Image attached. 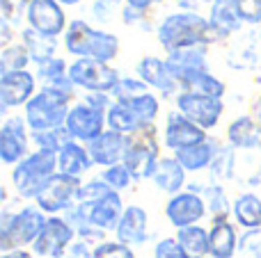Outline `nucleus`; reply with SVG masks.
Here are the masks:
<instances>
[{"instance_id": "obj_1", "label": "nucleus", "mask_w": 261, "mask_h": 258, "mask_svg": "<svg viewBox=\"0 0 261 258\" xmlns=\"http://www.w3.org/2000/svg\"><path fill=\"white\" fill-rule=\"evenodd\" d=\"M156 39L165 55L195 46L208 48L211 44L220 41L208 23V16H204L202 12H181V9L165 14V18L156 25Z\"/></svg>"}, {"instance_id": "obj_2", "label": "nucleus", "mask_w": 261, "mask_h": 258, "mask_svg": "<svg viewBox=\"0 0 261 258\" xmlns=\"http://www.w3.org/2000/svg\"><path fill=\"white\" fill-rule=\"evenodd\" d=\"M48 215L37 204H21L12 208V204L0 208V251L30 249L37 236L41 233Z\"/></svg>"}, {"instance_id": "obj_3", "label": "nucleus", "mask_w": 261, "mask_h": 258, "mask_svg": "<svg viewBox=\"0 0 261 258\" xmlns=\"http://www.w3.org/2000/svg\"><path fill=\"white\" fill-rule=\"evenodd\" d=\"M62 46L73 57H90L110 64L119 55V37L115 32L92 27L85 18L69 21V27L62 37Z\"/></svg>"}, {"instance_id": "obj_4", "label": "nucleus", "mask_w": 261, "mask_h": 258, "mask_svg": "<svg viewBox=\"0 0 261 258\" xmlns=\"http://www.w3.org/2000/svg\"><path fill=\"white\" fill-rule=\"evenodd\" d=\"M58 174V153L53 151L32 149L28 158H23L18 165H14L9 172V183L16 195V199L32 204L41 187Z\"/></svg>"}, {"instance_id": "obj_5", "label": "nucleus", "mask_w": 261, "mask_h": 258, "mask_svg": "<svg viewBox=\"0 0 261 258\" xmlns=\"http://www.w3.org/2000/svg\"><path fill=\"white\" fill-rule=\"evenodd\" d=\"M161 158H163V140L156 123L142 126L133 135H126V151H124L122 163L133 174L135 183L151 181Z\"/></svg>"}, {"instance_id": "obj_6", "label": "nucleus", "mask_w": 261, "mask_h": 258, "mask_svg": "<svg viewBox=\"0 0 261 258\" xmlns=\"http://www.w3.org/2000/svg\"><path fill=\"white\" fill-rule=\"evenodd\" d=\"M71 105V99L58 94L55 89H48V87H39V91L30 99V103L23 108L21 114L30 133H41L50 131V128H62L67 123Z\"/></svg>"}, {"instance_id": "obj_7", "label": "nucleus", "mask_w": 261, "mask_h": 258, "mask_svg": "<svg viewBox=\"0 0 261 258\" xmlns=\"http://www.w3.org/2000/svg\"><path fill=\"white\" fill-rule=\"evenodd\" d=\"M124 208H126V204H124L122 195L110 192L108 197L94 201V204H76L64 217L73 229L83 227V224H94L96 229H101L110 236L117 229L119 219L124 215Z\"/></svg>"}, {"instance_id": "obj_8", "label": "nucleus", "mask_w": 261, "mask_h": 258, "mask_svg": "<svg viewBox=\"0 0 261 258\" xmlns=\"http://www.w3.org/2000/svg\"><path fill=\"white\" fill-rule=\"evenodd\" d=\"M69 78L71 82L85 91H106L113 94V89L119 82V71L113 64L99 62V59H90V57H78L73 62H69Z\"/></svg>"}, {"instance_id": "obj_9", "label": "nucleus", "mask_w": 261, "mask_h": 258, "mask_svg": "<svg viewBox=\"0 0 261 258\" xmlns=\"http://www.w3.org/2000/svg\"><path fill=\"white\" fill-rule=\"evenodd\" d=\"M85 178H73L67 174H55L37 195L32 204H37L46 215H67L78 204V192Z\"/></svg>"}, {"instance_id": "obj_10", "label": "nucleus", "mask_w": 261, "mask_h": 258, "mask_svg": "<svg viewBox=\"0 0 261 258\" xmlns=\"http://www.w3.org/2000/svg\"><path fill=\"white\" fill-rule=\"evenodd\" d=\"M174 110H179L193 123L211 133L220 126L222 117H225V99H213V96L193 94V91H179L174 99Z\"/></svg>"}, {"instance_id": "obj_11", "label": "nucleus", "mask_w": 261, "mask_h": 258, "mask_svg": "<svg viewBox=\"0 0 261 258\" xmlns=\"http://www.w3.org/2000/svg\"><path fill=\"white\" fill-rule=\"evenodd\" d=\"M32 153V133L23 114H9L0 123V163L9 169Z\"/></svg>"}, {"instance_id": "obj_12", "label": "nucleus", "mask_w": 261, "mask_h": 258, "mask_svg": "<svg viewBox=\"0 0 261 258\" xmlns=\"http://www.w3.org/2000/svg\"><path fill=\"white\" fill-rule=\"evenodd\" d=\"M76 240V229L67 222L64 215H48L44 229L30 249L37 258H64L67 249Z\"/></svg>"}, {"instance_id": "obj_13", "label": "nucleus", "mask_w": 261, "mask_h": 258, "mask_svg": "<svg viewBox=\"0 0 261 258\" xmlns=\"http://www.w3.org/2000/svg\"><path fill=\"white\" fill-rule=\"evenodd\" d=\"M37 91H39V80L30 69L0 73V114L3 119L9 117V110L25 108Z\"/></svg>"}, {"instance_id": "obj_14", "label": "nucleus", "mask_w": 261, "mask_h": 258, "mask_svg": "<svg viewBox=\"0 0 261 258\" xmlns=\"http://www.w3.org/2000/svg\"><path fill=\"white\" fill-rule=\"evenodd\" d=\"M135 76L144 82L151 91H156L161 99H176L181 91L179 80H176L174 71H172L167 57H158V55H144L135 64Z\"/></svg>"}, {"instance_id": "obj_15", "label": "nucleus", "mask_w": 261, "mask_h": 258, "mask_svg": "<svg viewBox=\"0 0 261 258\" xmlns=\"http://www.w3.org/2000/svg\"><path fill=\"white\" fill-rule=\"evenodd\" d=\"M163 215H165L167 224L174 231H179V229L202 224V219L208 217V210H206V201L202 199V195L184 190L174 197H167L165 206H163Z\"/></svg>"}, {"instance_id": "obj_16", "label": "nucleus", "mask_w": 261, "mask_h": 258, "mask_svg": "<svg viewBox=\"0 0 261 258\" xmlns=\"http://www.w3.org/2000/svg\"><path fill=\"white\" fill-rule=\"evenodd\" d=\"M208 137V133L204 128H199L197 123H193L188 117L179 112V110H170L165 114V123L161 131L163 149L170 153H179V151L188 149L193 144H199Z\"/></svg>"}, {"instance_id": "obj_17", "label": "nucleus", "mask_w": 261, "mask_h": 258, "mask_svg": "<svg viewBox=\"0 0 261 258\" xmlns=\"http://www.w3.org/2000/svg\"><path fill=\"white\" fill-rule=\"evenodd\" d=\"M64 128H67L69 135H71L76 142L90 144L92 140H96V137L108 128V123H106V112H101V110L92 108V105H87L85 101L78 99L76 103L71 105V110H69V117H67Z\"/></svg>"}, {"instance_id": "obj_18", "label": "nucleus", "mask_w": 261, "mask_h": 258, "mask_svg": "<svg viewBox=\"0 0 261 258\" xmlns=\"http://www.w3.org/2000/svg\"><path fill=\"white\" fill-rule=\"evenodd\" d=\"M25 25L46 37L58 39V37H64V32H67L69 18L58 0H30Z\"/></svg>"}, {"instance_id": "obj_19", "label": "nucleus", "mask_w": 261, "mask_h": 258, "mask_svg": "<svg viewBox=\"0 0 261 258\" xmlns=\"http://www.w3.org/2000/svg\"><path fill=\"white\" fill-rule=\"evenodd\" d=\"M115 240L124 242V245L133 247H144L151 240V231H149V213L147 208H142L140 204H128L124 208V215L119 219L117 229L113 233Z\"/></svg>"}, {"instance_id": "obj_20", "label": "nucleus", "mask_w": 261, "mask_h": 258, "mask_svg": "<svg viewBox=\"0 0 261 258\" xmlns=\"http://www.w3.org/2000/svg\"><path fill=\"white\" fill-rule=\"evenodd\" d=\"M225 144L241 153L261 149V123L254 119V114H239L227 123Z\"/></svg>"}, {"instance_id": "obj_21", "label": "nucleus", "mask_w": 261, "mask_h": 258, "mask_svg": "<svg viewBox=\"0 0 261 258\" xmlns=\"http://www.w3.org/2000/svg\"><path fill=\"white\" fill-rule=\"evenodd\" d=\"M92 160L99 169H108L113 165H119L124 160V151H126V135L115 133L110 128H106L96 140H92L87 144Z\"/></svg>"}, {"instance_id": "obj_22", "label": "nucleus", "mask_w": 261, "mask_h": 258, "mask_svg": "<svg viewBox=\"0 0 261 258\" xmlns=\"http://www.w3.org/2000/svg\"><path fill=\"white\" fill-rule=\"evenodd\" d=\"M188 176L190 174L186 172L184 165L176 160V155L167 153L161 158V163H158V167H156V174H153V178L149 183H151L161 195L174 197L188 187V183H190Z\"/></svg>"}, {"instance_id": "obj_23", "label": "nucleus", "mask_w": 261, "mask_h": 258, "mask_svg": "<svg viewBox=\"0 0 261 258\" xmlns=\"http://www.w3.org/2000/svg\"><path fill=\"white\" fill-rule=\"evenodd\" d=\"M208 238H211V258H236L239 256V227L231 217L211 219L208 224Z\"/></svg>"}, {"instance_id": "obj_24", "label": "nucleus", "mask_w": 261, "mask_h": 258, "mask_svg": "<svg viewBox=\"0 0 261 258\" xmlns=\"http://www.w3.org/2000/svg\"><path fill=\"white\" fill-rule=\"evenodd\" d=\"M186 190L202 195V199L206 201V210H208V217L211 219L231 217V204H234V199L229 197V192H227V187L222 185V183L190 181Z\"/></svg>"}, {"instance_id": "obj_25", "label": "nucleus", "mask_w": 261, "mask_h": 258, "mask_svg": "<svg viewBox=\"0 0 261 258\" xmlns=\"http://www.w3.org/2000/svg\"><path fill=\"white\" fill-rule=\"evenodd\" d=\"M220 146H222V142L218 140V137L208 135L204 142L193 144V146H188V149L179 151V153H172V155H176V160L184 165V169L188 174H202V172L211 169Z\"/></svg>"}, {"instance_id": "obj_26", "label": "nucleus", "mask_w": 261, "mask_h": 258, "mask_svg": "<svg viewBox=\"0 0 261 258\" xmlns=\"http://www.w3.org/2000/svg\"><path fill=\"white\" fill-rule=\"evenodd\" d=\"M179 80L181 91H193V94L213 96V99H225L227 82L213 76L211 71H174Z\"/></svg>"}, {"instance_id": "obj_27", "label": "nucleus", "mask_w": 261, "mask_h": 258, "mask_svg": "<svg viewBox=\"0 0 261 258\" xmlns=\"http://www.w3.org/2000/svg\"><path fill=\"white\" fill-rule=\"evenodd\" d=\"M94 160H92L90 151H87V144H81V142H69L62 151L58 153V172L67 174V176L73 178H85L87 174L94 169Z\"/></svg>"}, {"instance_id": "obj_28", "label": "nucleus", "mask_w": 261, "mask_h": 258, "mask_svg": "<svg viewBox=\"0 0 261 258\" xmlns=\"http://www.w3.org/2000/svg\"><path fill=\"white\" fill-rule=\"evenodd\" d=\"M231 219L241 231L261 229V195L254 190L239 192L231 204Z\"/></svg>"}, {"instance_id": "obj_29", "label": "nucleus", "mask_w": 261, "mask_h": 258, "mask_svg": "<svg viewBox=\"0 0 261 258\" xmlns=\"http://www.w3.org/2000/svg\"><path fill=\"white\" fill-rule=\"evenodd\" d=\"M208 23L216 30L218 39H229L231 35L241 32V27H243V21L234 9V0H211Z\"/></svg>"}, {"instance_id": "obj_30", "label": "nucleus", "mask_w": 261, "mask_h": 258, "mask_svg": "<svg viewBox=\"0 0 261 258\" xmlns=\"http://www.w3.org/2000/svg\"><path fill=\"white\" fill-rule=\"evenodd\" d=\"M179 245L190 254V258H204L211 256V238H208V227L195 224V227L179 229L174 233Z\"/></svg>"}, {"instance_id": "obj_31", "label": "nucleus", "mask_w": 261, "mask_h": 258, "mask_svg": "<svg viewBox=\"0 0 261 258\" xmlns=\"http://www.w3.org/2000/svg\"><path fill=\"white\" fill-rule=\"evenodd\" d=\"M206 174H208V181L222 183V185L236 181V176H239V151L231 149L229 144H222Z\"/></svg>"}, {"instance_id": "obj_32", "label": "nucleus", "mask_w": 261, "mask_h": 258, "mask_svg": "<svg viewBox=\"0 0 261 258\" xmlns=\"http://www.w3.org/2000/svg\"><path fill=\"white\" fill-rule=\"evenodd\" d=\"M18 37H21V44L25 46V50L30 53L32 64L41 62V59L55 57V53H58V46L60 44H58V39H55V37H46V35L32 30V27H28V25L18 32Z\"/></svg>"}, {"instance_id": "obj_33", "label": "nucleus", "mask_w": 261, "mask_h": 258, "mask_svg": "<svg viewBox=\"0 0 261 258\" xmlns=\"http://www.w3.org/2000/svg\"><path fill=\"white\" fill-rule=\"evenodd\" d=\"M165 57H167V62H170L172 71H211V69H208L206 48H202V46L174 50V53L165 55Z\"/></svg>"}, {"instance_id": "obj_34", "label": "nucleus", "mask_w": 261, "mask_h": 258, "mask_svg": "<svg viewBox=\"0 0 261 258\" xmlns=\"http://www.w3.org/2000/svg\"><path fill=\"white\" fill-rule=\"evenodd\" d=\"M106 123H108L110 131L122 133V135H133L135 131H140V128L144 126L126 103H117V101H115V103L110 105V110L106 112Z\"/></svg>"}, {"instance_id": "obj_35", "label": "nucleus", "mask_w": 261, "mask_h": 258, "mask_svg": "<svg viewBox=\"0 0 261 258\" xmlns=\"http://www.w3.org/2000/svg\"><path fill=\"white\" fill-rule=\"evenodd\" d=\"M128 108L135 112V117L149 126V123H156V119L161 117V96L156 91H147V94L138 96V99L128 101Z\"/></svg>"}, {"instance_id": "obj_36", "label": "nucleus", "mask_w": 261, "mask_h": 258, "mask_svg": "<svg viewBox=\"0 0 261 258\" xmlns=\"http://www.w3.org/2000/svg\"><path fill=\"white\" fill-rule=\"evenodd\" d=\"M73 142V137L69 135L67 128H50V131H41V133H32V146L41 151H53L60 153L64 146Z\"/></svg>"}, {"instance_id": "obj_37", "label": "nucleus", "mask_w": 261, "mask_h": 258, "mask_svg": "<svg viewBox=\"0 0 261 258\" xmlns=\"http://www.w3.org/2000/svg\"><path fill=\"white\" fill-rule=\"evenodd\" d=\"M32 64L30 53L25 50L23 44H12L7 48L0 50V73H7V71H23Z\"/></svg>"}, {"instance_id": "obj_38", "label": "nucleus", "mask_w": 261, "mask_h": 258, "mask_svg": "<svg viewBox=\"0 0 261 258\" xmlns=\"http://www.w3.org/2000/svg\"><path fill=\"white\" fill-rule=\"evenodd\" d=\"M99 176L108 183L110 190L119 192V195H122V192H126V190H130V187H133V183H135L133 174L128 172V167L124 163L113 165V167H108V169H101Z\"/></svg>"}, {"instance_id": "obj_39", "label": "nucleus", "mask_w": 261, "mask_h": 258, "mask_svg": "<svg viewBox=\"0 0 261 258\" xmlns=\"http://www.w3.org/2000/svg\"><path fill=\"white\" fill-rule=\"evenodd\" d=\"M147 91H151V89H149L138 76H122L117 87L113 89V99L117 101V103H128V101L147 94Z\"/></svg>"}, {"instance_id": "obj_40", "label": "nucleus", "mask_w": 261, "mask_h": 258, "mask_svg": "<svg viewBox=\"0 0 261 258\" xmlns=\"http://www.w3.org/2000/svg\"><path fill=\"white\" fill-rule=\"evenodd\" d=\"M69 73V62L62 57H48V59H41V62L35 64V76L37 80H39V85H44V82H50L55 80V78H62Z\"/></svg>"}, {"instance_id": "obj_41", "label": "nucleus", "mask_w": 261, "mask_h": 258, "mask_svg": "<svg viewBox=\"0 0 261 258\" xmlns=\"http://www.w3.org/2000/svg\"><path fill=\"white\" fill-rule=\"evenodd\" d=\"M28 9H30V0H0V18L12 23L18 32L23 30V23L28 18Z\"/></svg>"}, {"instance_id": "obj_42", "label": "nucleus", "mask_w": 261, "mask_h": 258, "mask_svg": "<svg viewBox=\"0 0 261 258\" xmlns=\"http://www.w3.org/2000/svg\"><path fill=\"white\" fill-rule=\"evenodd\" d=\"M110 192H115V190H110V185L101 176H90V178H85L83 185H81V192H78V204H94V201L108 197Z\"/></svg>"}, {"instance_id": "obj_43", "label": "nucleus", "mask_w": 261, "mask_h": 258, "mask_svg": "<svg viewBox=\"0 0 261 258\" xmlns=\"http://www.w3.org/2000/svg\"><path fill=\"white\" fill-rule=\"evenodd\" d=\"M122 7L119 0H92L90 3V16L96 23H110L113 18L122 16Z\"/></svg>"}, {"instance_id": "obj_44", "label": "nucleus", "mask_w": 261, "mask_h": 258, "mask_svg": "<svg viewBox=\"0 0 261 258\" xmlns=\"http://www.w3.org/2000/svg\"><path fill=\"white\" fill-rule=\"evenodd\" d=\"M94 258H138V254H135L133 247L124 245L115 238H108V240L94 247Z\"/></svg>"}, {"instance_id": "obj_45", "label": "nucleus", "mask_w": 261, "mask_h": 258, "mask_svg": "<svg viewBox=\"0 0 261 258\" xmlns=\"http://www.w3.org/2000/svg\"><path fill=\"white\" fill-rule=\"evenodd\" d=\"M153 258H190V254L179 245L174 236H165V238H158L153 242V249H151Z\"/></svg>"}, {"instance_id": "obj_46", "label": "nucleus", "mask_w": 261, "mask_h": 258, "mask_svg": "<svg viewBox=\"0 0 261 258\" xmlns=\"http://www.w3.org/2000/svg\"><path fill=\"white\" fill-rule=\"evenodd\" d=\"M239 258H261V229L241 231Z\"/></svg>"}, {"instance_id": "obj_47", "label": "nucleus", "mask_w": 261, "mask_h": 258, "mask_svg": "<svg viewBox=\"0 0 261 258\" xmlns=\"http://www.w3.org/2000/svg\"><path fill=\"white\" fill-rule=\"evenodd\" d=\"M234 9L243 25H261V0H234Z\"/></svg>"}, {"instance_id": "obj_48", "label": "nucleus", "mask_w": 261, "mask_h": 258, "mask_svg": "<svg viewBox=\"0 0 261 258\" xmlns=\"http://www.w3.org/2000/svg\"><path fill=\"white\" fill-rule=\"evenodd\" d=\"M81 101H85L87 105H92V108L101 110V112H108L110 105L115 103L113 94H106V91H85V94L81 96Z\"/></svg>"}, {"instance_id": "obj_49", "label": "nucleus", "mask_w": 261, "mask_h": 258, "mask_svg": "<svg viewBox=\"0 0 261 258\" xmlns=\"http://www.w3.org/2000/svg\"><path fill=\"white\" fill-rule=\"evenodd\" d=\"M64 258H94V247L87 245V242H83V240H76L67 249Z\"/></svg>"}, {"instance_id": "obj_50", "label": "nucleus", "mask_w": 261, "mask_h": 258, "mask_svg": "<svg viewBox=\"0 0 261 258\" xmlns=\"http://www.w3.org/2000/svg\"><path fill=\"white\" fill-rule=\"evenodd\" d=\"M119 18H122L124 25H140V23H144L147 14H142V12H138V9L124 5V7H122V16H119Z\"/></svg>"}, {"instance_id": "obj_51", "label": "nucleus", "mask_w": 261, "mask_h": 258, "mask_svg": "<svg viewBox=\"0 0 261 258\" xmlns=\"http://www.w3.org/2000/svg\"><path fill=\"white\" fill-rule=\"evenodd\" d=\"M14 32H16V27L0 18V48H7V46L16 44V41H14Z\"/></svg>"}, {"instance_id": "obj_52", "label": "nucleus", "mask_w": 261, "mask_h": 258, "mask_svg": "<svg viewBox=\"0 0 261 258\" xmlns=\"http://www.w3.org/2000/svg\"><path fill=\"white\" fill-rule=\"evenodd\" d=\"M174 3L181 12H199L204 5L211 7V0H174Z\"/></svg>"}, {"instance_id": "obj_53", "label": "nucleus", "mask_w": 261, "mask_h": 258, "mask_svg": "<svg viewBox=\"0 0 261 258\" xmlns=\"http://www.w3.org/2000/svg\"><path fill=\"white\" fill-rule=\"evenodd\" d=\"M165 0H126L124 5H128V7H133V9H138V12H142V14H147L149 9H153L156 5H163Z\"/></svg>"}, {"instance_id": "obj_54", "label": "nucleus", "mask_w": 261, "mask_h": 258, "mask_svg": "<svg viewBox=\"0 0 261 258\" xmlns=\"http://www.w3.org/2000/svg\"><path fill=\"white\" fill-rule=\"evenodd\" d=\"M0 258H37L32 249H12V251H0Z\"/></svg>"}, {"instance_id": "obj_55", "label": "nucleus", "mask_w": 261, "mask_h": 258, "mask_svg": "<svg viewBox=\"0 0 261 258\" xmlns=\"http://www.w3.org/2000/svg\"><path fill=\"white\" fill-rule=\"evenodd\" d=\"M252 114H254V119L261 123V94L257 96V101L252 103Z\"/></svg>"}, {"instance_id": "obj_56", "label": "nucleus", "mask_w": 261, "mask_h": 258, "mask_svg": "<svg viewBox=\"0 0 261 258\" xmlns=\"http://www.w3.org/2000/svg\"><path fill=\"white\" fill-rule=\"evenodd\" d=\"M60 5H62V7H73V5H81L83 0H58Z\"/></svg>"}, {"instance_id": "obj_57", "label": "nucleus", "mask_w": 261, "mask_h": 258, "mask_svg": "<svg viewBox=\"0 0 261 258\" xmlns=\"http://www.w3.org/2000/svg\"><path fill=\"white\" fill-rule=\"evenodd\" d=\"M204 258H211V256H204Z\"/></svg>"}]
</instances>
